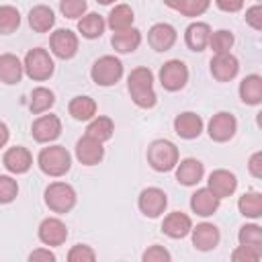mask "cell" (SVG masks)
<instances>
[{"instance_id": "46", "label": "cell", "mask_w": 262, "mask_h": 262, "mask_svg": "<svg viewBox=\"0 0 262 262\" xmlns=\"http://www.w3.org/2000/svg\"><path fill=\"white\" fill-rule=\"evenodd\" d=\"M215 4L223 12H239L244 8V0H215Z\"/></svg>"}, {"instance_id": "23", "label": "cell", "mask_w": 262, "mask_h": 262, "mask_svg": "<svg viewBox=\"0 0 262 262\" xmlns=\"http://www.w3.org/2000/svg\"><path fill=\"white\" fill-rule=\"evenodd\" d=\"M219 203H221V199L215 196L209 188H196L190 196V209H192V213H196L201 217L213 215L219 209Z\"/></svg>"}, {"instance_id": "19", "label": "cell", "mask_w": 262, "mask_h": 262, "mask_svg": "<svg viewBox=\"0 0 262 262\" xmlns=\"http://www.w3.org/2000/svg\"><path fill=\"white\" fill-rule=\"evenodd\" d=\"M203 127H205V123H203L201 115H196L192 111L180 113L174 119V131L182 139H196L203 133Z\"/></svg>"}, {"instance_id": "34", "label": "cell", "mask_w": 262, "mask_h": 262, "mask_svg": "<svg viewBox=\"0 0 262 262\" xmlns=\"http://www.w3.org/2000/svg\"><path fill=\"white\" fill-rule=\"evenodd\" d=\"M237 242H239V246H248V248L262 252V227L256 223L242 225L239 233H237Z\"/></svg>"}, {"instance_id": "3", "label": "cell", "mask_w": 262, "mask_h": 262, "mask_svg": "<svg viewBox=\"0 0 262 262\" xmlns=\"http://www.w3.org/2000/svg\"><path fill=\"white\" fill-rule=\"evenodd\" d=\"M178 147L168 139H154L147 145V164L156 172H170L178 164Z\"/></svg>"}, {"instance_id": "33", "label": "cell", "mask_w": 262, "mask_h": 262, "mask_svg": "<svg viewBox=\"0 0 262 262\" xmlns=\"http://www.w3.org/2000/svg\"><path fill=\"white\" fill-rule=\"evenodd\" d=\"M55 104V94L45 88V86H37L33 92H31V102H29V108L33 115H41L45 111H49L51 106Z\"/></svg>"}, {"instance_id": "41", "label": "cell", "mask_w": 262, "mask_h": 262, "mask_svg": "<svg viewBox=\"0 0 262 262\" xmlns=\"http://www.w3.org/2000/svg\"><path fill=\"white\" fill-rule=\"evenodd\" d=\"M141 260H143V262H170L172 256H170V252H168L164 246L154 244V246H149V248L141 254Z\"/></svg>"}, {"instance_id": "6", "label": "cell", "mask_w": 262, "mask_h": 262, "mask_svg": "<svg viewBox=\"0 0 262 262\" xmlns=\"http://www.w3.org/2000/svg\"><path fill=\"white\" fill-rule=\"evenodd\" d=\"M121 76H123V63L115 55L98 57L90 70V78L98 86H113L121 80Z\"/></svg>"}, {"instance_id": "18", "label": "cell", "mask_w": 262, "mask_h": 262, "mask_svg": "<svg viewBox=\"0 0 262 262\" xmlns=\"http://www.w3.org/2000/svg\"><path fill=\"white\" fill-rule=\"evenodd\" d=\"M76 158H78V162L84 164V166H96V164H100L102 158H104V147H102L100 141H96V139L84 135V137H80L78 143H76Z\"/></svg>"}, {"instance_id": "20", "label": "cell", "mask_w": 262, "mask_h": 262, "mask_svg": "<svg viewBox=\"0 0 262 262\" xmlns=\"http://www.w3.org/2000/svg\"><path fill=\"white\" fill-rule=\"evenodd\" d=\"M205 176V166L196 158H184L176 164V180L184 186H196Z\"/></svg>"}, {"instance_id": "16", "label": "cell", "mask_w": 262, "mask_h": 262, "mask_svg": "<svg viewBox=\"0 0 262 262\" xmlns=\"http://www.w3.org/2000/svg\"><path fill=\"white\" fill-rule=\"evenodd\" d=\"M190 235H192V246L201 252H209V250H215L219 246V239H221V233L217 229V225L213 223H199L196 227L190 229Z\"/></svg>"}, {"instance_id": "39", "label": "cell", "mask_w": 262, "mask_h": 262, "mask_svg": "<svg viewBox=\"0 0 262 262\" xmlns=\"http://www.w3.org/2000/svg\"><path fill=\"white\" fill-rule=\"evenodd\" d=\"M209 4H211V0H182L178 12L184 14V16L194 18V16H201L203 12H207Z\"/></svg>"}, {"instance_id": "42", "label": "cell", "mask_w": 262, "mask_h": 262, "mask_svg": "<svg viewBox=\"0 0 262 262\" xmlns=\"http://www.w3.org/2000/svg\"><path fill=\"white\" fill-rule=\"evenodd\" d=\"M260 258H262V252H258L254 248H248V246H237L231 252V260L233 262H258Z\"/></svg>"}, {"instance_id": "7", "label": "cell", "mask_w": 262, "mask_h": 262, "mask_svg": "<svg viewBox=\"0 0 262 262\" xmlns=\"http://www.w3.org/2000/svg\"><path fill=\"white\" fill-rule=\"evenodd\" d=\"M160 84L168 92H178L188 82V68L180 59H170L160 68Z\"/></svg>"}, {"instance_id": "15", "label": "cell", "mask_w": 262, "mask_h": 262, "mask_svg": "<svg viewBox=\"0 0 262 262\" xmlns=\"http://www.w3.org/2000/svg\"><path fill=\"white\" fill-rule=\"evenodd\" d=\"M2 164L4 168L10 172V174H25L31 170L33 166V156L27 147L23 145H14V147H8L4 151V158H2Z\"/></svg>"}, {"instance_id": "9", "label": "cell", "mask_w": 262, "mask_h": 262, "mask_svg": "<svg viewBox=\"0 0 262 262\" xmlns=\"http://www.w3.org/2000/svg\"><path fill=\"white\" fill-rule=\"evenodd\" d=\"M51 53L59 59H72L78 53V35L72 29H57L49 37Z\"/></svg>"}, {"instance_id": "29", "label": "cell", "mask_w": 262, "mask_h": 262, "mask_svg": "<svg viewBox=\"0 0 262 262\" xmlns=\"http://www.w3.org/2000/svg\"><path fill=\"white\" fill-rule=\"evenodd\" d=\"M113 133H115V123H113L111 117H104V115L92 117L88 127H86V135L96 139V141H100V143L108 141L113 137Z\"/></svg>"}, {"instance_id": "4", "label": "cell", "mask_w": 262, "mask_h": 262, "mask_svg": "<svg viewBox=\"0 0 262 262\" xmlns=\"http://www.w3.org/2000/svg\"><path fill=\"white\" fill-rule=\"evenodd\" d=\"M23 68H25V74L35 80V82H45L53 76V70H55V63H53V57L49 55L47 49L43 47H35V49H29L25 59H23Z\"/></svg>"}, {"instance_id": "30", "label": "cell", "mask_w": 262, "mask_h": 262, "mask_svg": "<svg viewBox=\"0 0 262 262\" xmlns=\"http://www.w3.org/2000/svg\"><path fill=\"white\" fill-rule=\"evenodd\" d=\"M104 27H106V20L98 12H88L78 20V31L86 39H98L104 33Z\"/></svg>"}, {"instance_id": "11", "label": "cell", "mask_w": 262, "mask_h": 262, "mask_svg": "<svg viewBox=\"0 0 262 262\" xmlns=\"http://www.w3.org/2000/svg\"><path fill=\"white\" fill-rule=\"evenodd\" d=\"M31 135L37 143H51L61 135V121L57 115H41L31 125Z\"/></svg>"}, {"instance_id": "28", "label": "cell", "mask_w": 262, "mask_h": 262, "mask_svg": "<svg viewBox=\"0 0 262 262\" xmlns=\"http://www.w3.org/2000/svg\"><path fill=\"white\" fill-rule=\"evenodd\" d=\"M239 98L246 104H260L262 102V76L250 74L239 82Z\"/></svg>"}, {"instance_id": "26", "label": "cell", "mask_w": 262, "mask_h": 262, "mask_svg": "<svg viewBox=\"0 0 262 262\" xmlns=\"http://www.w3.org/2000/svg\"><path fill=\"white\" fill-rule=\"evenodd\" d=\"M29 25L35 33H47L53 29L55 25V14L49 6L45 4H39V6H33L29 10Z\"/></svg>"}, {"instance_id": "5", "label": "cell", "mask_w": 262, "mask_h": 262, "mask_svg": "<svg viewBox=\"0 0 262 262\" xmlns=\"http://www.w3.org/2000/svg\"><path fill=\"white\" fill-rule=\"evenodd\" d=\"M45 205L49 207V211L53 213H70L74 207H76V190L72 184L68 182H51L47 188H45Z\"/></svg>"}, {"instance_id": "21", "label": "cell", "mask_w": 262, "mask_h": 262, "mask_svg": "<svg viewBox=\"0 0 262 262\" xmlns=\"http://www.w3.org/2000/svg\"><path fill=\"white\" fill-rule=\"evenodd\" d=\"M190 229H192V221H190V217H188L186 213H182V211H172V213H168V215L164 217V221H162V231H164L168 237H172V239H182V237H186V235L190 233Z\"/></svg>"}, {"instance_id": "32", "label": "cell", "mask_w": 262, "mask_h": 262, "mask_svg": "<svg viewBox=\"0 0 262 262\" xmlns=\"http://www.w3.org/2000/svg\"><path fill=\"white\" fill-rule=\"evenodd\" d=\"M237 209L244 217L250 219H260L262 217V194L256 190H248L239 196L237 201Z\"/></svg>"}, {"instance_id": "12", "label": "cell", "mask_w": 262, "mask_h": 262, "mask_svg": "<svg viewBox=\"0 0 262 262\" xmlns=\"http://www.w3.org/2000/svg\"><path fill=\"white\" fill-rule=\"evenodd\" d=\"M209 66H211V74H213V78L217 82H229L239 72V61H237V57L231 51H227V53H215L211 57V63Z\"/></svg>"}, {"instance_id": "10", "label": "cell", "mask_w": 262, "mask_h": 262, "mask_svg": "<svg viewBox=\"0 0 262 262\" xmlns=\"http://www.w3.org/2000/svg\"><path fill=\"white\" fill-rule=\"evenodd\" d=\"M235 131H237V121H235V117L231 113H225V111L213 115L211 121H209V125H207L209 137L213 141H217V143L229 141L235 135Z\"/></svg>"}, {"instance_id": "49", "label": "cell", "mask_w": 262, "mask_h": 262, "mask_svg": "<svg viewBox=\"0 0 262 262\" xmlns=\"http://www.w3.org/2000/svg\"><path fill=\"white\" fill-rule=\"evenodd\" d=\"M96 2H98V4H104V6H108V4H113L115 0H96Z\"/></svg>"}, {"instance_id": "38", "label": "cell", "mask_w": 262, "mask_h": 262, "mask_svg": "<svg viewBox=\"0 0 262 262\" xmlns=\"http://www.w3.org/2000/svg\"><path fill=\"white\" fill-rule=\"evenodd\" d=\"M59 10L66 18H80L86 14L88 4H86V0H61Z\"/></svg>"}, {"instance_id": "17", "label": "cell", "mask_w": 262, "mask_h": 262, "mask_svg": "<svg viewBox=\"0 0 262 262\" xmlns=\"http://www.w3.org/2000/svg\"><path fill=\"white\" fill-rule=\"evenodd\" d=\"M147 43L156 51H168L176 43V29L170 23H156L147 31Z\"/></svg>"}, {"instance_id": "13", "label": "cell", "mask_w": 262, "mask_h": 262, "mask_svg": "<svg viewBox=\"0 0 262 262\" xmlns=\"http://www.w3.org/2000/svg\"><path fill=\"white\" fill-rule=\"evenodd\" d=\"M207 188H209L215 196L225 199V196H231V194L235 192V188H237V178H235L233 172L219 168V170H213V172L209 174Z\"/></svg>"}, {"instance_id": "2", "label": "cell", "mask_w": 262, "mask_h": 262, "mask_svg": "<svg viewBox=\"0 0 262 262\" xmlns=\"http://www.w3.org/2000/svg\"><path fill=\"white\" fill-rule=\"evenodd\" d=\"M37 164L43 174L51 178H59L72 168V156L63 145H49L43 147L37 156Z\"/></svg>"}, {"instance_id": "14", "label": "cell", "mask_w": 262, "mask_h": 262, "mask_svg": "<svg viewBox=\"0 0 262 262\" xmlns=\"http://www.w3.org/2000/svg\"><path fill=\"white\" fill-rule=\"evenodd\" d=\"M39 239L45 246H61L68 239V227L57 217H45L39 223Z\"/></svg>"}, {"instance_id": "47", "label": "cell", "mask_w": 262, "mask_h": 262, "mask_svg": "<svg viewBox=\"0 0 262 262\" xmlns=\"http://www.w3.org/2000/svg\"><path fill=\"white\" fill-rule=\"evenodd\" d=\"M8 139H10V129L4 121H0V147H4L8 143Z\"/></svg>"}, {"instance_id": "45", "label": "cell", "mask_w": 262, "mask_h": 262, "mask_svg": "<svg viewBox=\"0 0 262 262\" xmlns=\"http://www.w3.org/2000/svg\"><path fill=\"white\" fill-rule=\"evenodd\" d=\"M248 170L254 178H262V151H254L248 160Z\"/></svg>"}, {"instance_id": "25", "label": "cell", "mask_w": 262, "mask_h": 262, "mask_svg": "<svg viewBox=\"0 0 262 262\" xmlns=\"http://www.w3.org/2000/svg\"><path fill=\"white\" fill-rule=\"evenodd\" d=\"M25 74L23 61L14 53H2L0 55V82L4 84H18Z\"/></svg>"}, {"instance_id": "36", "label": "cell", "mask_w": 262, "mask_h": 262, "mask_svg": "<svg viewBox=\"0 0 262 262\" xmlns=\"http://www.w3.org/2000/svg\"><path fill=\"white\" fill-rule=\"evenodd\" d=\"M233 41H235V39H233V33H231V31L219 29V31L211 33L207 47H211L213 53H227V51L233 47Z\"/></svg>"}, {"instance_id": "8", "label": "cell", "mask_w": 262, "mask_h": 262, "mask_svg": "<svg viewBox=\"0 0 262 262\" xmlns=\"http://www.w3.org/2000/svg\"><path fill=\"white\" fill-rule=\"evenodd\" d=\"M137 205H139V211L149 217V219H156L160 217L166 207H168V196L162 188L158 186H149V188H143L139 192V199H137Z\"/></svg>"}, {"instance_id": "50", "label": "cell", "mask_w": 262, "mask_h": 262, "mask_svg": "<svg viewBox=\"0 0 262 262\" xmlns=\"http://www.w3.org/2000/svg\"><path fill=\"white\" fill-rule=\"evenodd\" d=\"M256 2H262V0H256Z\"/></svg>"}, {"instance_id": "31", "label": "cell", "mask_w": 262, "mask_h": 262, "mask_svg": "<svg viewBox=\"0 0 262 262\" xmlns=\"http://www.w3.org/2000/svg\"><path fill=\"white\" fill-rule=\"evenodd\" d=\"M68 111L76 121H90L96 117V100L92 96H74L68 104Z\"/></svg>"}, {"instance_id": "35", "label": "cell", "mask_w": 262, "mask_h": 262, "mask_svg": "<svg viewBox=\"0 0 262 262\" xmlns=\"http://www.w3.org/2000/svg\"><path fill=\"white\" fill-rule=\"evenodd\" d=\"M18 27H20V12L10 4L0 6V35H10Z\"/></svg>"}, {"instance_id": "27", "label": "cell", "mask_w": 262, "mask_h": 262, "mask_svg": "<svg viewBox=\"0 0 262 262\" xmlns=\"http://www.w3.org/2000/svg\"><path fill=\"white\" fill-rule=\"evenodd\" d=\"M133 20H135L133 8L129 4H117L115 8H111V12L106 16V27L113 33H117V31H125V29L133 27Z\"/></svg>"}, {"instance_id": "24", "label": "cell", "mask_w": 262, "mask_h": 262, "mask_svg": "<svg viewBox=\"0 0 262 262\" xmlns=\"http://www.w3.org/2000/svg\"><path fill=\"white\" fill-rule=\"evenodd\" d=\"M111 45L119 53H133L141 45V31L135 27H129L125 31H117L111 37Z\"/></svg>"}, {"instance_id": "40", "label": "cell", "mask_w": 262, "mask_h": 262, "mask_svg": "<svg viewBox=\"0 0 262 262\" xmlns=\"http://www.w3.org/2000/svg\"><path fill=\"white\" fill-rule=\"evenodd\" d=\"M68 260L70 262H94L96 260V252L86 244H76L68 252Z\"/></svg>"}, {"instance_id": "48", "label": "cell", "mask_w": 262, "mask_h": 262, "mask_svg": "<svg viewBox=\"0 0 262 262\" xmlns=\"http://www.w3.org/2000/svg\"><path fill=\"white\" fill-rule=\"evenodd\" d=\"M164 4H166L168 8H174V10H178V8H180V4H182V0H164Z\"/></svg>"}, {"instance_id": "44", "label": "cell", "mask_w": 262, "mask_h": 262, "mask_svg": "<svg viewBox=\"0 0 262 262\" xmlns=\"http://www.w3.org/2000/svg\"><path fill=\"white\" fill-rule=\"evenodd\" d=\"M29 262H55V254L49 248H37L29 254Z\"/></svg>"}, {"instance_id": "43", "label": "cell", "mask_w": 262, "mask_h": 262, "mask_svg": "<svg viewBox=\"0 0 262 262\" xmlns=\"http://www.w3.org/2000/svg\"><path fill=\"white\" fill-rule=\"evenodd\" d=\"M246 23L254 31H262V4L260 2H256L254 6H250L246 10Z\"/></svg>"}, {"instance_id": "22", "label": "cell", "mask_w": 262, "mask_h": 262, "mask_svg": "<svg viewBox=\"0 0 262 262\" xmlns=\"http://www.w3.org/2000/svg\"><path fill=\"white\" fill-rule=\"evenodd\" d=\"M211 27L207 23H190L184 31V43L190 51H205L209 45V37H211Z\"/></svg>"}, {"instance_id": "37", "label": "cell", "mask_w": 262, "mask_h": 262, "mask_svg": "<svg viewBox=\"0 0 262 262\" xmlns=\"http://www.w3.org/2000/svg\"><path fill=\"white\" fill-rule=\"evenodd\" d=\"M18 194V184L12 176L0 174V205H8L16 199Z\"/></svg>"}, {"instance_id": "1", "label": "cell", "mask_w": 262, "mask_h": 262, "mask_svg": "<svg viewBox=\"0 0 262 262\" xmlns=\"http://www.w3.org/2000/svg\"><path fill=\"white\" fill-rule=\"evenodd\" d=\"M127 90L131 94V100L139 108H151L158 102L156 90H154V72L149 68H135L131 70L127 78Z\"/></svg>"}]
</instances>
